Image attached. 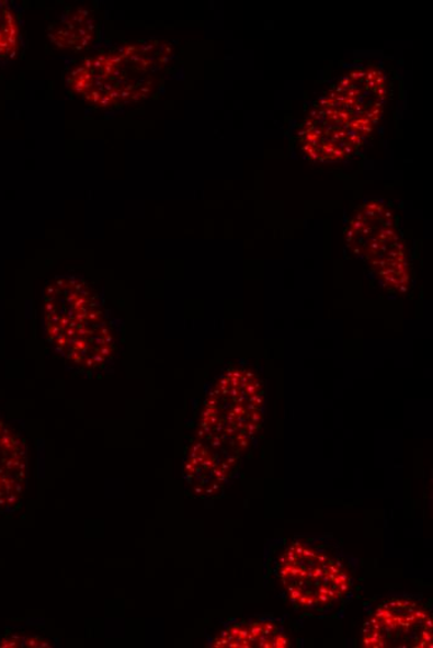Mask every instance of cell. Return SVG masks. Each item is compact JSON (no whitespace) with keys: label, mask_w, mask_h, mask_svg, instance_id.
I'll use <instances>...</instances> for the list:
<instances>
[{"label":"cell","mask_w":433,"mask_h":648,"mask_svg":"<svg viewBox=\"0 0 433 648\" xmlns=\"http://www.w3.org/2000/svg\"><path fill=\"white\" fill-rule=\"evenodd\" d=\"M365 136L349 117L318 104L304 123L300 144L309 159L335 162L352 157Z\"/></svg>","instance_id":"cell-7"},{"label":"cell","mask_w":433,"mask_h":648,"mask_svg":"<svg viewBox=\"0 0 433 648\" xmlns=\"http://www.w3.org/2000/svg\"><path fill=\"white\" fill-rule=\"evenodd\" d=\"M171 56L168 43L127 44L82 60L71 70L68 84L73 93L98 107L140 103L158 87L160 72Z\"/></svg>","instance_id":"cell-2"},{"label":"cell","mask_w":433,"mask_h":648,"mask_svg":"<svg viewBox=\"0 0 433 648\" xmlns=\"http://www.w3.org/2000/svg\"><path fill=\"white\" fill-rule=\"evenodd\" d=\"M42 327L53 352L70 366L98 371L116 359L122 322L84 277L62 276L49 283Z\"/></svg>","instance_id":"cell-1"},{"label":"cell","mask_w":433,"mask_h":648,"mask_svg":"<svg viewBox=\"0 0 433 648\" xmlns=\"http://www.w3.org/2000/svg\"><path fill=\"white\" fill-rule=\"evenodd\" d=\"M386 100V77L376 68L355 70L344 77L320 100L357 125L365 135L379 123Z\"/></svg>","instance_id":"cell-6"},{"label":"cell","mask_w":433,"mask_h":648,"mask_svg":"<svg viewBox=\"0 0 433 648\" xmlns=\"http://www.w3.org/2000/svg\"><path fill=\"white\" fill-rule=\"evenodd\" d=\"M96 20L89 9L77 8L50 26L49 39L59 49L84 50L94 39Z\"/></svg>","instance_id":"cell-8"},{"label":"cell","mask_w":433,"mask_h":648,"mask_svg":"<svg viewBox=\"0 0 433 648\" xmlns=\"http://www.w3.org/2000/svg\"><path fill=\"white\" fill-rule=\"evenodd\" d=\"M347 246L372 263L388 285H403L408 278L407 255L396 232L392 216L379 204H367L355 214L346 232Z\"/></svg>","instance_id":"cell-4"},{"label":"cell","mask_w":433,"mask_h":648,"mask_svg":"<svg viewBox=\"0 0 433 648\" xmlns=\"http://www.w3.org/2000/svg\"><path fill=\"white\" fill-rule=\"evenodd\" d=\"M276 573L293 604L306 610L335 605L353 588L352 573L344 564L300 542L282 553Z\"/></svg>","instance_id":"cell-3"},{"label":"cell","mask_w":433,"mask_h":648,"mask_svg":"<svg viewBox=\"0 0 433 648\" xmlns=\"http://www.w3.org/2000/svg\"><path fill=\"white\" fill-rule=\"evenodd\" d=\"M20 48V25L12 8L0 2V58L14 57Z\"/></svg>","instance_id":"cell-10"},{"label":"cell","mask_w":433,"mask_h":648,"mask_svg":"<svg viewBox=\"0 0 433 648\" xmlns=\"http://www.w3.org/2000/svg\"><path fill=\"white\" fill-rule=\"evenodd\" d=\"M432 644V617L417 601L384 602L363 629L365 648H431Z\"/></svg>","instance_id":"cell-5"},{"label":"cell","mask_w":433,"mask_h":648,"mask_svg":"<svg viewBox=\"0 0 433 648\" xmlns=\"http://www.w3.org/2000/svg\"><path fill=\"white\" fill-rule=\"evenodd\" d=\"M217 647L241 648H285L290 640L278 626L272 623H254L247 626H233L227 629L216 641Z\"/></svg>","instance_id":"cell-9"}]
</instances>
